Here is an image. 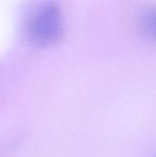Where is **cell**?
<instances>
[{
	"instance_id": "obj_1",
	"label": "cell",
	"mask_w": 156,
	"mask_h": 157,
	"mask_svg": "<svg viewBox=\"0 0 156 157\" xmlns=\"http://www.w3.org/2000/svg\"><path fill=\"white\" fill-rule=\"evenodd\" d=\"M63 32L62 10L55 2L39 3L29 10L24 20V36L35 47L47 48L58 44Z\"/></svg>"
},
{
	"instance_id": "obj_2",
	"label": "cell",
	"mask_w": 156,
	"mask_h": 157,
	"mask_svg": "<svg viewBox=\"0 0 156 157\" xmlns=\"http://www.w3.org/2000/svg\"><path fill=\"white\" fill-rule=\"evenodd\" d=\"M140 26L143 33L156 42V6L145 8L140 17Z\"/></svg>"
}]
</instances>
